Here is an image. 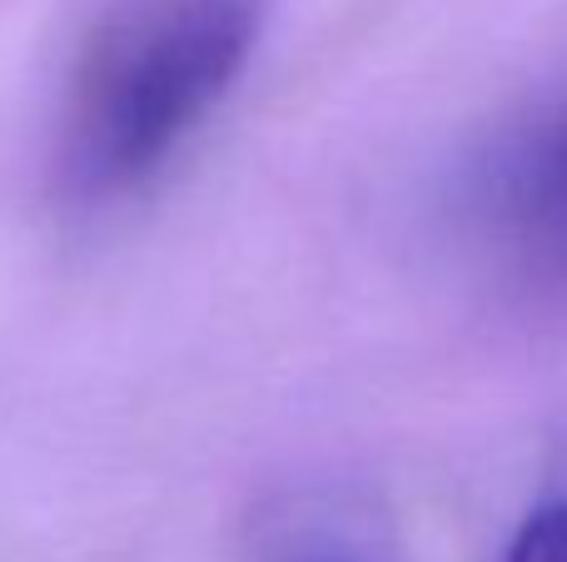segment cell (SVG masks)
<instances>
[{
  "instance_id": "obj_2",
  "label": "cell",
  "mask_w": 567,
  "mask_h": 562,
  "mask_svg": "<svg viewBox=\"0 0 567 562\" xmlns=\"http://www.w3.org/2000/svg\"><path fill=\"white\" fill-rule=\"evenodd\" d=\"M508 205H518L523 225L543 239L548 249L567 254V135L553 139L538 159L518 169Z\"/></svg>"
},
{
  "instance_id": "obj_1",
  "label": "cell",
  "mask_w": 567,
  "mask_h": 562,
  "mask_svg": "<svg viewBox=\"0 0 567 562\" xmlns=\"http://www.w3.org/2000/svg\"><path fill=\"white\" fill-rule=\"evenodd\" d=\"M269 0H110L75 55L55 175L75 205L145 189L255 60Z\"/></svg>"
},
{
  "instance_id": "obj_3",
  "label": "cell",
  "mask_w": 567,
  "mask_h": 562,
  "mask_svg": "<svg viewBox=\"0 0 567 562\" xmlns=\"http://www.w3.org/2000/svg\"><path fill=\"white\" fill-rule=\"evenodd\" d=\"M508 562H567V498L533 508L508 543Z\"/></svg>"
},
{
  "instance_id": "obj_4",
  "label": "cell",
  "mask_w": 567,
  "mask_h": 562,
  "mask_svg": "<svg viewBox=\"0 0 567 562\" xmlns=\"http://www.w3.org/2000/svg\"><path fill=\"white\" fill-rule=\"evenodd\" d=\"M275 562H343L333 553H289V558H275Z\"/></svg>"
}]
</instances>
